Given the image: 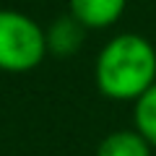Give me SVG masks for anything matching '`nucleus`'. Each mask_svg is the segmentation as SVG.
Returning <instances> with one entry per match:
<instances>
[{"mask_svg":"<svg viewBox=\"0 0 156 156\" xmlns=\"http://www.w3.org/2000/svg\"><path fill=\"white\" fill-rule=\"evenodd\" d=\"M133 122L135 130L151 143V148H156V83L135 99Z\"/></svg>","mask_w":156,"mask_h":156,"instance_id":"423d86ee","label":"nucleus"},{"mask_svg":"<svg viewBox=\"0 0 156 156\" xmlns=\"http://www.w3.org/2000/svg\"><path fill=\"white\" fill-rule=\"evenodd\" d=\"M68 5L83 29H107L122 16L128 0H68Z\"/></svg>","mask_w":156,"mask_h":156,"instance_id":"7ed1b4c3","label":"nucleus"},{"mask_svg":"<svg viewBox=\"0 0 156 156\" xmlns=\"http://www.w3.org/2000/svg\"><path fill=\"white\" fill-rule=\"evenodd\" d=\"M96 156H151V143L138 130H115L96 148Z\"/></svg>","mask_w":156,"mask_h":156,"instance_id":"20e7f679","label":"nucleus"},{"mask_svg":"<svg viewBox=\"0 0 156 156\" xmlns=\"http://www.w3.org/2000/svg\"><path fill=\"white\" fill-rule=\"evenodd\" d=\"M83 31L86 29L76 21L73 16L57 18L50 29H47V52H55V55H73V52L81 47L83 42Z\"/></svg>","mask_w":156,"mask_h":156,"instance_id":"39448f33","label":"nucleus"},{"mask_svg":"<svg viewBox=\"0 0 156 156\" xmlns=\"http://www.w3.org/2000/svg\"><path fill=\"white\" fill-rule=\"evenodd\" d=\"M156 83V50L140 34H120L96 57V86L117 101H135Z\"/></svg>","mask_w":156,"mask_h":156,"instance_id":"f257e3e1","label":"nucleus"},{"mask_svg":"<svg viewBox=\"0 0 156 156\" xmlns=\"http://www.w3.org/2000/svg\"><path fill=\"white\" fill-rule=\"evenodd\" d=\"M47 55V34L21 11H0V70L29 73Z\"/></svg>","mask_w":156,"mask_h":156,"instance_id":"f03ea898","label":"nucleus"}]
</instances>
